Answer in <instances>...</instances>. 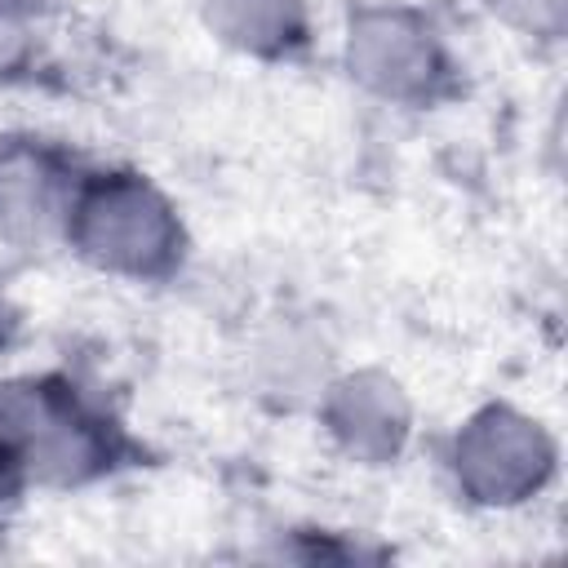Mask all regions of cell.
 Wrapping results in <instances>:
<instances>
[{"instance_id":"obj_1","label":"cell","mask_w":568,"mask_h":568,"mask_svg":"<svg viewBox=\"0 0 568 568\" xmlns=\"http://www.w3.org/2000/svg\"><path fill=\"white\" fill-rule=\"evenodd\" d=\"M62 235L102 271L164 275L182 257V222L169 200L138 173H93L75 182Z\"/></svg>"},{"instance_id":"obj_2","label":"cell","mask_w":568,"mask_h":568,"mask_svg":"<svg viewBox=\"0 0 568 568\" xmlns=\"http://www.w3.org/2000/svg\"><path fill=\"white\" fill-rule=\"evenodd\" d=\"M0 439L27 475L75 484L115 462V426L62 377H13L0 386Z\"/></svg>"},{"instance_id":"obj_3","label":"cell","mask_w":568,"mask_h":568,"mask_svg":"<svg viewBox=\"0 0 568 568\" xmlns=\"http://www.w3.org/2000/svg\"><path fill=\"white\" fill-rule=\"evenodd\" d=\"M75 178L36 138H0V231L44 235L67 226Z\"/></svg>"},{"instance_id":"obj_4","label":"cell","mask_w":568,"mask_h":568,"mask_svg":"<svg viewBox=\"0 0 568 568\" xmlns=\"http://www.w3.org/2000/svg\"><path fill=\"white\" fill-rule=\"evenodd\" d=\"M351 67L386 98H422L439 75V53L404 13H377L351 27Z\"/></svg>"},{"instance_id":"obj_5","label":"cell","mask_w":568,"mask_h":568,"mask_svg":"<svg viewBox=\"0 0 568 568\" xmlns=\"http://www.w3.org/2000/svg\"><path fill=\"white\" fill-rule=\"evenodd\" d=\"M333 430L337 439L359 453V457H386L399 448L404 439V399H399V386L386 382V377H346L342 386H333Z\"/></svg>"},{"instance_id":"obj_6","label":"cell","mask_w":568,"mask_h":568,"mask_svg":"<svg viewBox=\"0 0 568 568\" xmlns=\"http://www.w3.org/2000/svg\"><path fill=\"white\" fill-rule=\"evenodd\" d=\"M209 22L222 31V40L266 58L306 40L302 0H209Z\"/></svg>"},{"instance_id":"obj_7","label":"cell","mask_w":568,"mask_h":568,"mask_svg":"<svg viewBox=\"0 0 568 568\" xmlns=\"http://www.w3.org/2000/svg\"><path fill=\"white\" fill-rule=\"evenodd\" d=\"M22 475H27V470H22V462H18V457H13V448L0 439V506H4V501L18 493Z\"/></svg>"},{"instance_id":"obj_8","label":"cell","mask_w":568,"mask_h":568,"mask_svg":"<svg viewBox=\"0 0 568 568\" xmlns=\"http://www.w3.org/2000/svg\"><path fill=\"white\" fill-rule=\"evenodd\" d=\"M36 4H44V0H0V13H27V9H36Z\"/></svg>"},{"instance_id":"obj_9","label":"cell","mask_w":568,"mask_h":568,"mask_svg":"<svg viewBox=\"0 0 568 568\" xmlns=\"http://www.w3.org/2000/svg\"><path fill=\"white\" fill-rule=\"evenodd\" d=\"M0 324H4V297H0Z\"/></svg>"}]
</instances>
